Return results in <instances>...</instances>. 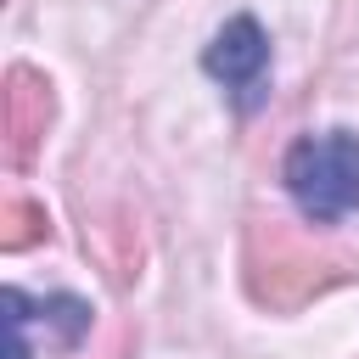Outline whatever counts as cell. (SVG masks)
<instances>
[{
    "instance_id": "8992f818",
    "label": "cell",
    "mask_w": 359,
    "mask_h": 359,
    "mask_svg": "<svg viewBox=\"0 0 359 359\" xmlns=\"http://www.w3.org/2000/svg\"><path fill=\"white\" fill-rule=\"evenodd\" d=\"M45 236H50L45 208L28 202V196H6V208H0V247H6V252H22V247H34V241H45Z\"/></svg>"
},
{
    "instance_id": "5b68a950",
    "label": "cell",
    "mask_w": 359,
    "mask_h": 359,
    "mask_svg": "<svg viewBox=\"0 0 359 359\" xmlns=\"http://www.w3.org/2000/svg\"><path fill=\"white\" fill-rule=\"evenodd\" d=\"M28 314H34L39 325H50L62 348H79L84 331H90V303L73 297V292H50V297H39V303L28 297Z\"/></svg>"
},
{
    "instance_id": "6da1fadb",
    "label": "cell",
    "mask_w": 359,
    "mask_h": 359,
    "mask_svg": "<svg viewBox=\"0 0 359 359\" xmlns=\"http://www.w3.org/2000/svg\"><path fill=\"white\" fill-rule=\"evenodd\" d=\"M280 180L309 224H337V219L359 213V135L325 129V135L292 140Z\"/></svg>"
},
{
    "instance_id": "277c9868",
    "label": "cell",
    "mask_w": 359,
    "mask_h": 359,
    "mask_svg": "<svg viewBox=\"0 0 359 359\" xmlns=\"http://www.w3.org/2000/svg\"><path fill=\"white\" fill-rule=\"evenodd\" d=\"M50 79L34 73V67H11L6 73V95H0V135H6V163L11 168H28L45 129H50Z\"/></svg>"
},
{
    "instance_id": "7a4b0ae2",
    "label": "cell",
    "mask_w": 359,
    "mask_h": 359,
    "mask_svg": "<svg viewBox=\"0 0 359 359\" xmlns=\"http://www.w3.org/2000/svg\"><path fill=\"white\" fill-rule=\"evenodd\" d=\"M331 280H342L337 258H314L303 252L292 236H280L275 224H252L247 230V292L269 309H297L314 292H325Z\"/></svg>"
},
{
    "instance_id": "3957f363",
    "label": "cell",
    "mask_w": 359,
    "mask_h": 359,
    "mask_svg": "<svg viewBox=\"0 0 359 359\" xmlns=\"http://www.w3.org/2000/svg\"><path fill=\"white\" fill-rule=\"evenodd\" d=\"M202 67L230 90V101H236L241 112L264 107V84H269V39H264L258 17H230V22L208 39Z\"/></svg>"
}]
</instances>
